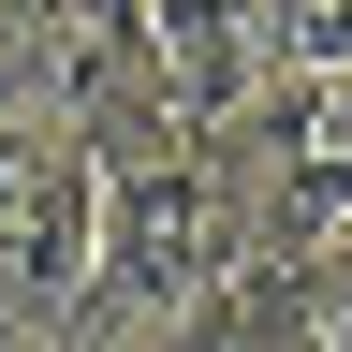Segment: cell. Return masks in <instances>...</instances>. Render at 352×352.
I'll list each match as a JSON object with an SVG mask.
<instances>
[{
  "label": "cell",
  "mask_w": 352,
  "mask_h": 352,
  "mask_svg": "<svg viewBox=\"0 0 352 352\" xmlns=\"http://www.w3.org/2000/svg\"><path fill=\"white\" fill-rule=\"evenodd\" d=\"M88 147H103V294L118 308L176 323V308H206L250 264V176L220 147H191V132H162V118H118V132H88Z\"/></svg>",
  "instance_id": "cell-1"
},
{
  "label": "cell",
  "mask_w": 352,
  "mask_h": 352,
  "mask_svg": "<svg viewBox=\"0 0 352 352\" xmlns=\"http://www.w3.org/2000/svg\"><path fill=\"white\" fill-rule=\"evenodd\" d=\"M88 294H103V147L30 103L0 191V338H59Z\"/></svg>",
  "instance_id": "cell-2"
},
{
  "label": "cell",
  "mask_w": 352,
  "mask_h": 352,
  "mask_svg": "<svg viewBox=\"0 0 352 352\" xmlns=\"http://www.w3.org/2000/svg\"><path fill=\"white\" fill-rule=\"evenodd\" d=\"M279 88L264 0H147V118L191 147H235V118Z\"/></svg>",
  "instance_id": "cell-3"
},
{
  "label": "cell",
  "mask_w": 352,
  "mask_h": 352,
  "mask_svg": "<svg viewBox=\"0 0 352 352\" xmlns=\"http://www.w3.org/2000/svg\"><path fill=\"white\" fill-rule=\"evenodd\" d=\"M279 74H352V0H264Z\"/></svg>",
  "instance_id": "cell-4"
},
{
  "label": "cell",
  "mask_w": 352,
  "mask_h": 352,
  "mask_svg": "<svg viewBox=\"0 0 352 352\" xmlns=\"http://www.w3.org/2000/svg\"><path fill=\"white\" fill-rule=\"evenodd\" d=\"M294 308H308V352H352V220L294 264Z\"/></svg>",
  "instance_id": "cell-5"
},
{
  "label": "cell",
  "mask_w": 352,
  "mask_h": 352,
  "mask_svg": "<svg viewBox=\"0 0 352 352\" xmlns=\"http://www.w3.org/2000/svg\"><path fill=\"white\" fill-rule=\"evenodd\" d=\"M59 352H176V323H147V308H118V294H88L74 323H59Z\"/></svg>",
  "instance_id": "cell-6"
},
{
  "label": "cell",
  "mask_w": 352,
  "mask_h": 352,
  "mask_svg": "<svg viewBox=\"0 0 352 352\" xmlns=\"http://www.w3.org/2000/svg\"><path fill=\"white\" fill-rule=\"evenodd\" d=\"M44 15H59V0H0V59H30V44H44Z\"/></svg>",
  "instance_id": "cell-7"
},
{
  "label": "cell",
  "mask_w": 352,
  "mask_h": 352,
  "mask_svg": "<svg viewBox=\"0 0 352 352\" xmlns=\"http://www.w3.org/2000/svg\"><path fill=\"white\" fill-rule=\"evenodd\" d=\"M0 352H59V338H0Z\"/></svg>",
  "instance_id": "cell-8"
}]
</instances>
